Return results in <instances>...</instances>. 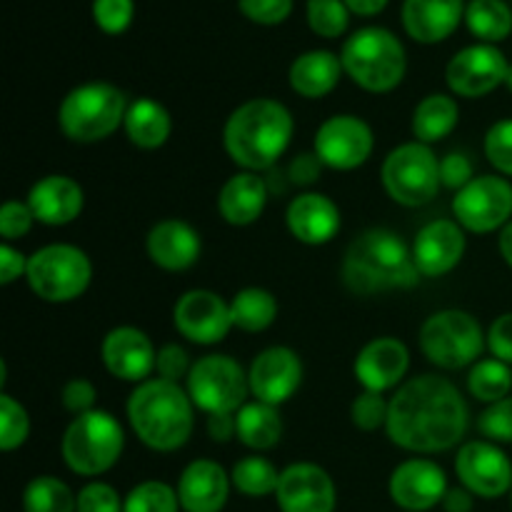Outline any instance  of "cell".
<instances>
[{
  "instance_id": "48",
  "label": "cell",
  "mask_w": 512,
  "mask_h": 512,
  "mask_svg": "<svg viewBox=\"0 0 512 512\" xmlns=\"http://www.w3.org/2000/svg\"><path fill=\"white\" fill-rule=\"evenodd\" d=\"M190 358L180 345H163L158 350V360H155V373L160 380H168V383H178L180 380H188L190 375Z\"/></svg>"
},
{
  "instance_id": "20",
  "label": "cell",
  "mask_w": 512,
  "mask_h": 512,
  "mask_svg": "<svg viewBox=\"0 0 512 512\" xmlns=\"http://www.w3.org/2000/svg\"><path fill=\"white\" fill-rule=\"evenodd\" d=\"M100 358L113 378L140 385L155 373L158 350L153 348L143 330L133 328V325H120L103 338Z\"/></svg>"
},
{
  "instance_id": "47",
  "label": "cell",
  "mask_w": 512,
  "mask_h": 512,
  "mask_svg": "<svg viewBox=\"0 0 512 512\" xmlns=\"http://www.w3.org/2000/svg\"><path fill=\"white\" fill-rule=\"evenodd\" d=\"M123 503L108 483H88L78 493V512H123Z\"/></svg>"
},
{
  "instance_id": "54",
  "label": "cell",
  "mask_w": 512,
  "mask_h": 512,
  "mask_svg": "<svg viewBox=\"0 0 512 512\" xmlns=\"http://www.w3.org/2000/svg\"><path fill=\"white\" fill-rule=\"evenodd\" d=\"M208 435L215 443H228L230 438H238V423H235V413H215L208 415Z\"/></svg>"
},
{
  "instance_id": "53",
  "label": "cell",
  "mask_w": 512,
  "mask_h": 512,
  "mask_svg": "<svg viewBox=\"0 0 512 512\" xmlns=\"http://www.w3.org/2000/svg\"><path fill=\"white\" fill-rule=\"evenodd\" d=\"M320 168H323V163H320V158L315 153L298 155L293 160V165H290V178L300 185H310L320 178Z\"/></svg>"
},
{
  "instance_id": "7",
  "label": "cell",
  "mask_w": 512,
  "mask_h": 512,
  "mask_svg": "<svg viewBox=\"0 0 512 512\" xmlns=\"http://www.w3.org/2000/svg\"><path fill=\"white\" fill-rule=\"evenodd\" d=\"M125 448L123 425L108 410H90L78 415L65 428L60 453L75 475L95 478L113 468Z\"/></svg>"
},
{
  "instance_id": "37",
  "label": "cell",
  "mask_w": 512,
  "mask_h": 512,
  "mask_svg": "<svg viewBox=\"0 0 512 512\" xmlns=\"http://www.w3.org/2000/svg\"><path fill=\"white\" fill-rule=\"evenodd\" d=\"M230 480L238 493L248 495V498H265V495H275L280 473L270 460L260 458V455H248L233 465Z\"/></svg>"
},
{
  "instance_id": "38",
  "label": "cell",
  "mask_w": 512,
  "mask_h": 512,
  "mask_svg": "<svg viewBox=\"0 0 512 512\" xmlns=\"http://www.w3.org/2000/svg\"><path fill=\"white\" fill-rule=\"evenodd\" d=\"M178 490L160 480H145L125 495L123 512H178Z\"/></svg>"
},
{
  "instance_id": "58",
  "label": "cell",
  "mask_w": 512,
  "mask_h": 512,
  "mask_svg": "<svg viewBox=\"0 0 512 512\" xmlns=\"http://www.w3.org/2000/svg\"><path fill=\"white\" fill-rule=\"evenodd\" d=\"M508 88L512 90V63H510V73H508Z\"/></svg>"
},
{
  "instance_id": "22",
  "label": "cell",
  "mask_w": 512,
  "mask_h": 512,
  "mask_svg": "<svg viewBox=\"0 0 512 512\" xmlns=\"http://www.w3.org/2000/svg\"><path fill=\"white\" fill-rule=\"evenodd\" d=\"M410 368V353L405 343L395 338H375L355 358V378L365 390L385 393L400 385Z\"/></svg>"
},
{
  "instance_id": "44",
  "label": "cell",
  "mask_w": 512,
  "mask_h": 512,
  "mask_svg": "<svg viewBox=\"0 0 512 512\" xmlns=\"http://www.w3.org/2000/svg\"><path fill=\"white\" fill-rule=\"evenodd\" d=\"M478 428L490 443H512V398L488 405L478 420Z\"/></svg>"
},
{
  "instance_id": "17",
  "label": "cell",
  "mask_w": 512,
  "mask_h": 512,
  "mask_svg": "<svg viewBox=\"0 0 512 512\" xmlns=\"http://www.w3.org/2000/svg\"><path fill=\"white\" fill-rule=\"evenodd\" d=\"M455 473L463 488L480 498H500L512 488L510 458L490 440L465 443L455 458Z\"/></svg>"
},
{
  "instance_id": "3",
  "label": "cell",
  "mask_w": 512,
  "mask_h": 512,
  "mask_svg": "<svg viewBox=\"0 0 512 512\" xmlns=\"http://www.w3.org/2000/svg\"><path fill=\"white\" fill-rule=\"evenodd\" d=\"M343 283L355 295H375L395 288H413L420 273L413 248L388 228H370L348 245L343 258Z\"/></svg>"
},
{
  "instance_id": "10",
  "label": "cell",
  "mask_w": 512,
  "mask_h": 512,
  "mask_svg": "<svg viewBox=\"0 0 512 512\" xmlns=\"http://www.w3.org/2000/svg\"><path fill=\"white\" fill-rule=\"evenodd\" d=\"M440 160L425 143H403L385 158L383 188L395 203L405 208H420L438 195Z\"/></svg>"
},
{
  "instance_id": "26",
  "label": "cell",
  "mask_w": 512,
  "mask_h": 512,
  "mask_svg": "<svg viewBox=\"0 0 512 512\" xmlns=\"http://www.w3.org/2000/svg\"><path fill=\"white\" fill-rule=\"evenodd\" d=\"M285 223L295 240L305 245H325L340 233V208L323 193H303L288 205Z\"/></svg>"
},
{
  "instance_id": "42",
  "label": "cell",
  "mask_w": 512,
  "mask_h": 512,
  "mask_svg": "<svg viewBox=\"0 0 512 512\" xmlns=\"http://www.w3.org/2000/svg\"><path fill=\"white\" fill-rule=\"evenodd\" d=\"M135 15L133 0H93V20L103 33L120 35L130 28Z\"/></svg>"
},
{
  "instance_id": "29",
  "label": "cell",
  "mask_w": 512,
  "mask_h": 512,
  "mask_svg": "<svg viewBox=\"0 0 512 512\" xmlns=\"http://www.w3.org/2000/svg\"><path fill=\"white\" fill-rule=\"evenodd\" d=\"M343 73L345 70L340 55L330 53V50H308V53L298 55L293 60L288 78L295 93L315 100L333 93Z\"/></svg>"
},
{
  "instance_id": "12",
  "label": "cell",
  "mask_w": 512,
  "mask_h": 512,
  "mask_svg": "<svg viewBox=\"0 0 512 512\" xmlns=\"http://www.w3.org/2000/svg\"><path fill=\"white\" fill-rule=\"evenodd\" d=\"M455 223L470 233L503 230L512 220V183L500 175L473 178L453 198Z\"/></svg>"
},
{
  "instance_id": "18",
  "label": "cell",
  "mask_w": 512,
  "mask_h": 512,
  "mask_svg": "<svg viewBox=\"0 0 512 512\" xmlns=\"http://www.w3.org/2000/svg\"><path fill=\"white\" fill-rule=\"evenodd\" d=\"M275 500L280 512H335L338 493L328 470L315 463H295L280 473Z\"/></svg>"
},
{
  "instance_id": "31",
  "label": "cell",
  "mask_w": 512,
  "mask_h": 512,
  "mask_svg": "<svg viewBox=\"0 0 512 512\" xmlns=\"http://www.w3.org/2000/svg\"><path fill=\"white\" fill-rule=\"evenodd\" d=\"M238 423V440L250 450H270L283 438V418L278 408L268 403H245L235 413Z\"/></svg>"
},
{
  "instance_id": "40",
  "label": "cell",
  "mask_w": 512,
  "mask_h": 512,
  "mask_svg": "<svg viewBox=\"0 0 512 512\" xmlns=\"http://www.w3.org/2000/svg\"><path fill=\"white\" fill-rule=\"evenodd\" d=\"M308 25L320 38H340L350 25V10L343 0H308Z\"/></svg>"
},
{
  "instance_id": "33",
  "label": "cell",
  "mask_w": 512,
  "mask_h": 512,
  "mask_svg": "<svg viewBox=\"0 0 512 512\" xmlns=\"http://www.w3.org/2000/svg\"><path fill=\"white\" fill-rule=\"evenodd\" d=\"M230 315L243 333H263L278 318V300L263 288H243L230 300Z\"/></svg>"
},
{
  "instance_id": "14",
  "label": "cell",
  "mask_w": 512,
  "mask_h": 512,
  "mask_svg": "<svg viewBox=\"0 0 512 512\" xmlns=\"http://www.w3.org/2000/svg\"><path fill=\"white\" fill-rule=\"evenodd\" d=\"M373 128L358 115H333L315 133V155L333 170H355L373 155Z\"/></svg>"
},
{
  "instance_id": "36",
  "label": "cell",
  "mask_w": 512,
  "mask_h": 512,
  "mask_svg": "<svg viewBox=\"0 0 512 512\" xmlns=\"http://www.w3.org/2000/svg\"><path fill=\"white\" fill-rule=\"evenodd\" d=\"M468 390L480 403H498L508 398L512 390V370L508 363L498 358L478 360L468 375Z\"/></svg>"
},
{
  "instance_id": "9",
  "label": "cell",
  "mask_w": 512,
  "mask_h": 512,
  "mask_svg": "<svg viewBox=\"0 0 512 512\" xmlns=\"http://www.w3.org/2000/svg\"><path fill=\"white\" fill-rule=\"evenodd\" d=\"M485 333L465 310H440L420 328V350L443 370H460L478 363L485 348Z\"/></svg>"
},
{
  "instance_id": "16",
  "label": "cell",
  "mask_w": 512,
  "mask_h": 512,
  "mask_svg": "<svg viewBox=\"0 0 512 512\" xmlns=\"http://www.w3.org/2000/svg\"><path fill=\"white\" fill-rule=\"evenodd\" d=\"M250 395L258 403H268L280 408L298 393L303 383V360L298 358L293 348L273 345L263 353L255 355L253 365L248 370Z\"/></svg>"
},
{
  "instance_id": "24",
  "label": "cell",
  "mask_w": 512,
  "mask_h": 512,
  "mask_svg": "<svg viewBox=\"0 0 512 512\" xmlns=\"http://www.w3.org/2000/svg\"><path fill=\"white\" fill-rule=\"evenodd\" d=\"M145 248H148V258L158 268L168 270V273H180L198 263L203 243L193 225L178 218H168L153 225L148 240H145Z\"/></svg>"
},
{
  "instance_id": "27",
  "label": "cell",
  "mask_w": 512,
  "mask_h": 512,
  "mask_svg": "<svg viewBox=\"0 0 512 512\" xmlns=\"http://www.w3.org/2000/svg\"><path fill=\"white\" fill-rule=\"evenodd\" d=\"M465 8L463 0H405L403 28L418 43H440L458 30Z\"/></svg>"
},
{
  "instance_id": "43",
  "label": "cell",
  "mask_w": 512,
  "mask_h": 512,
  "mask_svg": "<svg viewBox=\"0 0 512 512\" xmlns=\"http://www.w3.org/2000/svg\"><path fill=\"white\" fill-rule=\"evenodd\" d=\"M485 158L495 170L512 178V120H498L485 135Z\"/></svg>"
},
{
  "instance_id": "21",
  "label": "cell",
  "mask_w": 512,
  "mask_h": 512,
  "mask_svg": "<svg viewBox=\"0 0 512 512\" xmlns=\"http://www.w3.org/2000/svg\"><path fill=\"white\" fill-rule=\"evenodd\" d=\"M465 255V230L455 220H433L415 235L413 260L423 278L453 273Z\"/></svg>"
},
{
  "instance_id": "56",
  "label": "cell",
  "mask_w": 512,
  "mask_h": 512,
  "mask_svg": "<svg viewBox=\"0 0 512 512\" xmlns=\"http://www.w3.org/2000/svg\"><path fill=\"white\" fill-rule=\"evenodd\" d=\"M343 3L348 5L350 13L363 15V18H370V15L383 13L385 5H388L390 0H343Z\"/></svg>"
},
{
  "instance_id": "4",
  "label": "cell",
  "mask_w": 512,
  "mask_h": 512,
  "mask_svg": "<svg viewBox=\"0 0 512 512\" xmlns=\"http://www.w3.org/2000/svg\"><path fill=\"white\" fill-rule=\"evenodd\" d=\"M128 420L140 443L158 453H173L193 435L195 405L178 383L150 378L130 395Z\"/></svg>"
},
{
  "instance_id": "39",
  "label": "cell",
  "mask_w": 512,
  "mask_h": 512,
  "mask_svg": "<svg viewBox=\"0 0 512 512\" xmlns=\"http://www.w3.org/2000/svg\"><path fill=\"white\" fill-rule=\"evenodd\" d=\"M30 418L28 410L8 393H0V450L13 453L28 440Z\"/></svg>"
},
{
  "instance_id": "30",
  "label": "cell",
  "mask_w": 512,
  "mask_h": 512,
  "mask_svg": "<svg viewBox=\"0 0 512 512\" xmlns=\"http://www.w3.org/2000/svg\"><path fill=\"white\" fill-rule=\"evenodd\" d=\"M123 128L130 143L143 150H155L168 143L173 120H170V113L165 110V105H160L158 100L138 98L135 103L128 105Z\"/></svg>"
},
{
  "instance_id": "32",
  "label": "cell",
  "mask_w": 512,
  "mask_h": 512,
  "mask_svg": "<svg viewBox=\"0 0 512 512\" xmlns=\"http://www.w3.org/2000/svg\"><path fill=\"white\" fill-rule=\"evenodd\" d=\"M460 120V108L455 98L433 93L418 103L413 113V135L418 143L433 145L448 138Z\"/></svg>"
},
{
  "instance_id": "6",
  "label": "cell",
  "mask_w": 512,
  "mask_h": 512,
  "mask_svg": "<svg viewBox=\"0 0 512 512\" xmlns=\"http://www.w3.org/2000/svg\"><path fill=\"white\" fill-rule=\"evenodd\" d=\"M128 100L110 83H83L70 90L58 108V125L73 143H98L125 125Z\"/></svg>"
},
{
  "instance_id": "51",
  "label": "cell",
  "mask_w": 512,
  "mask_h": 512,
  "mask_svg": "<svg viewBox=\"0 0 512 512\" xmlns=\"http://www.w3.org/2000/svg\"><path fill=\"white\" fill-rule=\"evenodd\" d=\"M488 348L493 358L512 365V313L500 315L488 330Z\"/></svg>"
},
{
  "instance_id": "55",
  "label": "cell",
  "mask_w": 512,
  "mask_h": 512,
  "mask_svg": "<svg viewBox=\"0 0 512 512\" xmlns=\"http://www.w3.org/2000/svg\"><path fill=\"white\" fill-rule=\"evenodd\" d=\"M445 512H473V493L468 488H450L443 498Z\"/></svg>"
},
{
  "instance_id": "19",
  "label": "cell",
  "mask_w": 512,
  "mask_h": 512,
  "mask_svg": "<svg viewBox=\"0 0 512 512\" xmlns=\"http://www.w3.org/2000/svg\"><path fill=\"white\" fill-rule=\"evenodd\" d=\"M390 498L405 512H425L443 503L448 493V478L438 463L413 458L400 463L390 475Z\"/></svg>"
},
{
  "instance_id": "41",
  "label": "cell",
  "mask_w": 512,
  "mask_h": 512,
  "mask_svg": "<svg viewBox=\"0 0 512 512\" xmlns=\"http://www.w3.org/2000/svg\"><path fill=\"white\" fill-rule=\"evenodd\" d=\"M390 413V400L383 398V393H373V390H363L358 398L350 405V418L358 430L373 433V430L385 428Z\"/></svg>"
},
{
  "instance_id": "23",
  "label": "cell",
  "mask_w": 512,
  "mask_h": 512,
  "mask_svg": "<svg viewBox=\"0 0 512 512\" xmlns=\"http://www.w3.org/2000/svg\"><path fill=\"white\" fill-rule=\"evenodd\" d=\"M230 475L215 460H193L188 468L180 473L178 480V500L185 512H220L228 503L230 495Z\"/></svg>"
},
{
  "instance_id": "13",
  "label": "cell",
  "mask_w": 512,
  "mask_h": 512,
  "mask_svg": "<svg viewBox=\"0 0 512 512\" xmlns=\"http://www.w3.org/2000/svg\"><path fill=\"white\" fill-rule=\"evenodd\" d=\"M510 63L500 48L490 43L468 45L450 58L445 68L448 88L460 98H483L508 83Z\"/></svg>"
},
{
  "instance_id": "50",
  "label": "cell",
  "mask_w": 512,
  "mask_h": 512,
  "mask_svg": "<svg viewBox=\"0 0 512 512\" xmlns=\"http://www.w3.org/2000/svg\"><path fill=\"white\" fill-rule=\"evenodd\" d=\"M473 178V160L465 153H448L440 160V180L445 188L463 190Z\"/></svg>"
},
{
  "instance_id": "15",
  "label": "cell",
  "mask_w": 512,
  "mask_h": 512,
  "mask_svg": "<svg viewBox=\"0 0 512 512\" xmlns=\"http://www.w3.org/2000/svg\"><path fill=\"white\" fill-rule=\"evenodd\" d=\"M173 323L183 338L198 345H215L228 338L233 325L230 303L213 290H188L173 308Z\"/></svg>"
},
{
  "instance_id": "1",
  "label": "cell",
  "mask_w": 512,
  "mask_h": 512,
  "mask_svg": "<svg viewBox=\"0 0 512 512\" xmlns=\"http://www.w3.org/2000/svg\"><path fill=\"white\" fill-rule=\"evenodd\" d=\"M468 430V403L440 375H418L390 398L385 433L408 453H443L455 448Z\"/></svg>"
},
{
  "instance_id": "5",
  "label": "cell",
  "mask_w": 512,
  "mask_h": 512,
  "mask_svg": "<svg viewBox=\"0 0 512 512\" xmlns=\"http://www.w3.org/2000/svg\"><path fill=\"white\" fill-rule=\"evenodd\" d=\"M340 60L345 75L368 93H390L403 83L408 70V58L400 38L380 25L355 30L345 40Z\"/></svg>"
},
{
  "instance_id": "52",
  "label": "cell",
  "mask_w": 512,
  "mask_h": 512,
  "mask_svg": "<svg viewBox=\"0 0 512 512\" xmlns=\"http://www.w3.org/2000/svg\"><path fill=\"white\" fill-rule=\"evenodd\" d=\"M25 270H28V258L10 243L0 245V283H15L20 275H25Z\"/></svg>"
},
{
  "instance_id": "57",
  "label": "cell",
  "mask_w": 512,
  "mask_h": 512,
  "mask_svg": "<svg viewBox=\"0 0 512 512\" xmlns=\"http://www.w3.org/2000/svg\"><path fill=\"white\" fill-rule=\"evenodd\" d=\"M498 248H500V255H503L505 263L512 268V220L508 225H505L503 230H500V238H498Z\"/></svg>"
},
{
  "instance_id": "2",
  "label": "cell",
  "mask_w": 512,
  "mask_h": 512,
  "mask_svg": "<svg viewBox=\"0 0 512 512\" xmlns=\"http://www.w3.org/2000/svg\"><path fill=\"white\" fill-rule=\"evenodd\" d=\"M293 115L273 98H253L230 113L223 143L230 160L243 170L258 173L278 163L293 138Z\"/></svg>"
},
{
  "instance_id": "25",
  "label": "cell",
  "mask_w": 512,
  "mask_h": 512,
  "mask_svg": "<svg viewBox=\"0 0 512 512\" xmlns=\"http://www.w3.org/2000/svg\"><path fill=\"white\" fill-rule=\"evenodd\" d=\"M28 205L35 220L50 225V228H60V225H68L80 218L85 193L80 183H75L68 175H45L30 188Z\"/></svg>"
},
{
  "instance_id": "45",
  "label": "cell",
  "mask_w": 512,
  "mask_h": 512,
  "mask_svg": "<svg viewBox=\"0 0 512 512\" xmlns=\"http://www.w3.org/2000/svg\"><path fill=\"white\" fill-rule=\"evenodd\" d=\"M33 223H35V215L28 203L8 200V203L0 208V235H3L5 243H13V240H20L23 235H28L30 228H33Z\"/></svg>"
},
{
  "instance_id": "28",
  "label": "cell",
  "mask_w": 512,
  "mask_h": 512,
  "mask_svg": "<svg viewBox=\"0 0 512 512\" xmlns=\"http://www.w3.org/2000/svg\"><path fill=\"white\" fill-rule=\"evenodd\" d=\"M268 195L270 190L265 178H260L258 173H250V170H243V173L228 178V183L220 188V218L228 225H235V228L253 225L263 215L265 205H268Z\"/></svg>"
},
{
  "instance_id": "8",
  "label": "cell",
  "mask_w": 512,
  "mask_h": 512,
  "mask_svg": "<svg viewBox=\"0 0 512 512\" xmlns=\"http://www.w3.org/2000/svg\"><path fill=\"white\" fill-rule=\"evenodd\" d=\"M25 280L45 303H70L88 290L93 280V265L88 255L75 245L53 243L30 255Z\"/></svg>"
},
{
  "instance_id": "34",
  "label": "cell",
  "mask_w": 512,
  "mask_h": 512,
  "mask_svg": "<svg viewBox=\"0 0 512 512\" xmlns=\"http://www.w3.org/2000/svg\"><path fill=\"white\" fill-rule=\"evenodd\" d=\"M465 23L475 38L495 45L512 33V8L505 0H470Z\"/></svg>"
},
{
  "instance_id": "35",
  "label": "cell",
  "mask_w": 512,
  "mask_h": 512,
  "mask_svg": "<svg viewBox=\"0 0 512 512\" xmlns=\"http://www.w3.org/2000/svg\"><path fill=\"white\" fill-rule=\"evenodd\" d=\"M25 512H78V495L53 475H40L25 485Z\"/></svg>"
},
{
  "instance_id": "49",
  "label": "cell",
  "mask_w": 512,
  "mask_h": 512,
  "mask_svg": "<svg viewBox=\"0 0 512 512\" xmlns=\"http://www.w3.org/2000/svg\"><path fill=\"white\" fill-rule=\"evenodd\" d=\"M95 398H98V393H95V385L85 378L68 380L63 388V393H60V400H63L65 410H68V413H73L75 418L83 413H90V410H95L93 408Z\"/></svg>"
},
{
  "instance_id": "46",
  "label": "cell",
  "mask_w": 512,
  "mask_h": 512,
  "mask_svg": "<svg viewBox=\"0 0 512 512\" xmlns=\"http://www.w3.org/2000/svg\"><path fill=\"white\" fill-rule=\"evenodd\" d=\"M240 13L258 25H280L293 13V0H238Z\"/></svg>"
},
{
  "instance_id": "59",
  "label": "cell",
  "mask_w": 512,
  "mask_h": 512,
  "mask_svg": "<svg viewBox=\"0 0 512 512\" xmlns=\"http://www.w3.org/2000/svg\"><path fill=\"white\" fill-rule=\"evenodd\" d=\"M510 495H512V488H510Z\"/></svg>"
},
{
  "instance_id": "11",
  "label": "cell",
  "mask_w": 512,
  "mask_h": 512,
  "mask_svg": "<svg viewBox=\"0 0 512 512\" xmlns=\"http://www.w3.org/2000/svg\"><path fill=\"white\" fill-rule=\"evenodd\" d=\"M185 390L203 413H238L248 398L250 383L238 360L230 355H205L190 368Z\"/></svg>"
}]
</instances>
